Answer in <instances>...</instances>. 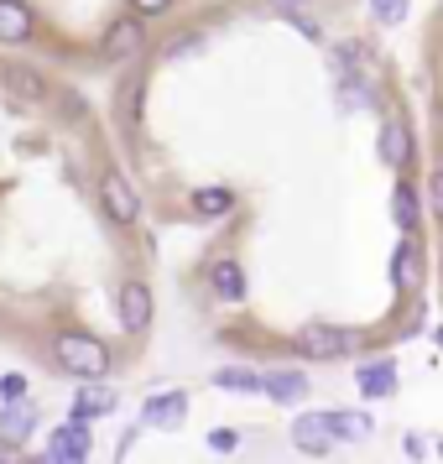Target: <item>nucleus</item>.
<instances>
[{
    "label": "nucleus",
    "instance_id": "obj_1",
    "mask_svg": "<svg viewBox=\"0 0 443 464\" xmlns=\"http://www.w3.org/2000/svg\"><path fill=\"white\" fill-rule=\"evenodd\" d=\"M53 365L73 381H105L115 371V355H110L105 344L94 334H79V329H68V334L53 339Z\"/></svg>",
    "mask_w": 443,
    "mask_h": 464
},
{
    "label": "nucleus",
    "instance_id": "obj_2",
    "mask_svg": "<svg viewBox=\"0 0 443 464\" xmlns=\"http://www.w3.org/2000/svg\"><path fill=\"white\" fill-rule=\"evenodd\" d=\"M293 350L303 360H344L360 350V334L355 329H339V324H329V318H308L303 329H297Z\"/></svg>",
    "mask_w": 443,
    "mask_h": 464
},
{
    "label": "nucleus",
    "instance_id": "obj_3",
    "mask_svg": "<svg viewBox=\"0 0 443 464\" xmlns=\"http://www.w3.org/2000/svg\"><path fill=\"white\" fill-rule=\"evenodd\" d=\"M100 204H105V214L115 225H136L141 219V193H136V183L120 168L100 172Z\"/></svg>",
    "mask_w": 443,
    "mask_h": 464
},
{
    "label": "nucleus",
    "instance_id": "obj_4",
    "mask_svg": "<svg viewBox=\"0 0 443 464\" xmlns=\"http://www.w3.org/2000/svg\"><path fill=\"white\" fill-rule=\"evenodd\" d=\"M141 47H147V22H141V16H115V22L105 26V37H100V58H105V63H126Z\"/></svg>",
    "mask_w": 443,
    "mask_h": 464
},
{
    "label": "nucleus",
    "instance_id": "obj_5",
    "mask_svg": "<svg viewBox=\"0 0 443 464\" xmlns=\"http://www.w3.org/2000/svg\"><path fill=\"white\" fill-rule=\"evenodd\" d=\"M94 454V433H89V422H63L43 449V464H89Z\"/></svg>",
    "mask_w": 443,
    "mask_h": 464
},
{
    "label": "nucleus",
    "instance_id": "obj_6",
    "mask_svg": "<svg viewBox=\"0 0 443 464\" xmlns=\"http://www.w3.org/2000/svg\"><path fill=\"white\" fill-rule=\"evenodd\" d=\"M151 314H157L151 287L141 282V276H126V282H120V329H126V334H147Z\"/></svg>",
    "mask_w": 443,
    "mask_h": 464
},
{
    "label": "nucleus",
    "instance_id": "obj_7",
    "mask_svg": "<svg viewBox=\"0 0 443 464\" xmlns=\"http://www.w3.org/2000/svg\"><path fill=\"white\" fill-rule=\"evenodd\" d=\"M183 418H188V392H183V386L151 392L147 407H141V428H162V433H172V428H183Z\"/></svg>",
    "mask_w": 443,
    "mask_h": 464
},
{
    "label": "nucleus",
    "instance_id": "obj_8",
    "mask_svg": "<svg viewBox=\"0 0 443 464\" xmlns=\"http://www.w3.org/2000/svg\"><path fill=\"white\" fill-rule=\"evenodd\" d=\"M293 449L323 459V454L334 449V422H329V412H297L293 418Z\"/></svg>",
    "mask_w": 443,
    "mask_h": 464
},
{
    "label": "nucleus",
    "instance_id": "obj_9",
    "mask_svg": "<svg viewBox=\"0 0 443 464\" xmlns=\"http://www.w3.org/2000/svg\"><path fill=\"white\" fill-rule=\"evenodd\" d=\"M261 376H266V392H261V397H272L276 407H297V401L313 397V381H308V371L282 365V371H261Z\"/></svg>",
    "mask_w": 443,
    "mask_h": 464
},
{
    "label": "nucleus",
    "instance_id": "obj_10",
    "mask_svg": "<svg viewBox=\"0 0 443 464\" xmlns=\"http://www.w3.org/2000/svg\"><path fill=\"white\" fill-rule=\"evenodd\" d=\"M380 162L391 172H401L412 162V130H407L401 115H386V121H380Z\"/></svg>",
    "mask_w": 443,
    "mask_h": 464
},
{
    "label": "nucleus",
    "instance_id": "obj_11",
    "mask_svg": "<svg viewBox=\"0 0 443 464\" xmlns=\"http://www.w3.org/2000/svg\"><path fill=\"white\" fill-rule=\"evenodd\" d=\"M115 412V392H110L105 381H84L79 392H73V407H68V422H94Z\"/></svg>",
    "mask_w": 443,
    "mask_h": 464
},
{
    "label": "nucleus",
    "instance_id": "obj_12",
    "mask_svg": "<svg viewBox=\"0 0 443 464\" xmlns=\"http://www.w3.org/2000/svg\"><path fill=\"white\" fill-rule=\"evenodd\" d=\"M32 32H37L32 5H26V0H0V43L22 47V43H32Z\"/></svg>",
    "mask_w": 443,
    "mask_h": 464
},
{
    "label": "nucleus",
    "instance_id": "obj_13",
    "mask_svg": "<svg viewBox=\"0 0 443 464\" xmlns=\"http://www.w3.org/2000/svg\"><path fill=\"white\" fill-rule=\"evenodd\" d=\"M209 386L230 392V397H261L266 392V376L255 365H219V371H209Z\"/></svg>",
    "mask_w": 443,
    "mask_h": 464
},
{
    "label": "nucleus",
    "instance_id": "obj_14",
    "mask_svg": "<svg viewBox=\"0 0 443 464\" xmlns=\"http://www.w3.org/2000/svg\"><path fill=\"white\" fill-rule=\"evenodd\" d=\"M391 282H397V293H418L422 287V246L412 235H401L397 256H391Z\"/></svg>",
    "mask_w": 443,
    "mask_h": 464
},
{
    "label": "nucleus",
    "instance_id": "obj_15",
    "mask_svg": "<svg viewBox=\"0 0 443 464\" xmlns=\"http://www.w3.org/2000/svg\"><path fill=\"white\" fill-rule=\"evenodd\" d=\"M5 94H11L16 105H47V79L37 73V68L11 63L5 68Z\"/></svg>",
    "mask_w": 443,
    "mask_h": 464
},
{
    "label": "nucleus",
    "instance_id": "obj_16",
    "mask_svg": "<svg viewBox=\"0 0 443 464\" xmlns=\"http://www.w3.org/2000/svg\"><path fill=\"white\" fill-rule=\"evenodd\" d=\"M355 381H360V397L365 401L391 397V392H397V360H365L355 371Z\"/></svg>",
    "mask_w": 443,
    "mask_h": 464
},
{
    "label": "nucleus",
    "instance_id": "obj_17",
    "mask_svg": "<svg viewBox=\"0 0 443 464\" xmlns=\"http://www.w3.org/2000/svg\"><path fill=\"white\" fill-rule=\"evenodd\" d=\"M209 287H214V297H225V303H240L246 297V266L240 261H214L209 266Z\"/></svg>",
    "mask_w": 443,
    "mask_h": 464
},
{
    "label": "nucleus",
    "instance_id": "obj_18",
    "mask_svg": "<svg viewBox=\"0 0 443 464\" xmlns=\"http://www.w3.org/2000/svg\"><path fill=\"white\" fill-rule=\"evenodd\" d=\"M329 422H334V439L339 443H365L371 433H376L371 412H360V407H334V412H329Z\"/></svg>",
    "mask_w": 443,
    "mask_h": 464
},
{
    "label": "nucleus",
    "instance_id": "obj_19",
    "mask_svg": "<svg viewBox=\"0 0 443 464\" xmlns=\"http://www.w3.org/2000/svg\"><path fill=\"white\" fill-rule=\"evenodd\" d=\"M32 428H37V407H32V401H22V407H0V439L5 443H22Z\"/></svg>",
    "mask_w": 443,
    "mask_h": 464
},
{
    "label": "nucleus",
    "instance_id": "obj_20",
    "mask_svg": "<svg viewBox=\"0 0 443 464\" xmlns=\"http://www.w3.org/2000/svg\"><path fill=\"white\" fill-rule=\"evenodd\" d=\"M193 214H204V219H219V214L235 209V193L230 188H193Z\"/></svg>",
    "mask_w": 443,
    "mask_h": 464
},
{
    "label": "nucleus",
    "instance_id": "obj_21",
    "mask_svg": "<svg viewBox=\"0 0 443 464\" xmlns=\"http://www.w3.org/2000/svg\"><path fill=\"white\" fill-rule=\"evenodd\" d=\"M391 219H397V230H401V235H412V230H418L422 209H418V193L407 188V183H401V188L391 193Z\"/></svg>",
    "mask_w": 443,
    "mask_h": 464
},
{
    "label": "nucleus",
    "instance_id": "obj_22",
    "mask_svg": "<svg viewBox=\"0 0 443 464\" xmlns=\"http://www.w3.org/2000/svg\"><path fill=\"white\" fill-rule=\"evenodd\" d=\"M339 100H344V110H365L371 105V84L355 79V73H339Z\"/></svg>",
    "mask_w": 443,
    "mask_h": 464
},
{
    "label": "nucleus",
    "instance_id": "obj_23",
    "mask_svg": "<svg viewBox=\"0 0 443 464\" xmlns=\"http://www.w3.org/2000/svg\"><path fill=\"white\" fill-rule=\"evenodd\" d=\"M22 401H32L26 397V376L22 371H5L0 376V407H22Z\"/></svg>",
    "mask_w": 443,
    "mask_h": 464
},
{
    "label": "nucleus",
    "instance_id": "obj_24",
    "mask_svg": "<svg viewBox=\"0 0 443 464\" xmlns=\"http://www.w3.org/2000/svg\"><path fill=\"white\" fill-rule=\"evenodd\" d=\"M371 16L386 26H397V22H407V0H371Z\"/></svg>",
    "mask_w": 443,
    "mask_h": 464
},
{
    "label": "nucleus",
    "instance_id": "obj_25",
    "mask_svg": "<svg viewBox=\"0 0 443 464\" xmlns=\"http://www.w3.org/2000/svg\"><path fill=\"white\" fill-rule=\"evenodd\" d=\"M209 449H214V454H235V449H240V428H214Z\"/></svg>",
    "mask_w": 443,
    "mask_h": 464
},
{
    "label": "nucleus",
    "instance_id": "obj_26",
    "mask_svg": "<svg viewBox=\"0 0 443 464\" xmlns=\"http://www.w3.org/2000/svg\"><path fill=\"white\" fill-rule=\"evenodd\" d=\"M428 209H433V219L443 225V168L428 178Z\"/></svg>",
    "mask_w": 443,
    "mask_h": 464
},
{
    "label": "nucleus",
    "instance_id": "obj_27",
    "mask_svg": "<svg viewBox=\"0 0 443 464\" xmlns=\"http://www.w3.org/2000/svg\"><path fill=\"white\" fill-rule=\"evenodd\" d=\"M168 5H172V0H130V16H141V22H147V16H162Z\"/></svg>",
    "mask_w": 443,
    "mask_h": 464
},
{
    "label": "nucleus",
    "instance_id": "obj_28",
    "mask_svg": "<svg viewBox=\"0 0 443 464\" xmlns=\"http://www.w3.org/2000/svg\"><path fill=\"white\" fill-rule=\"evenodd\" d=\"M0 464H37V459L26 454L22 443H5V439H0Z\"/></svg>",
    "mask_w": 443,
    "mask_h": 464
},
{
    "label": "nucleus",
    "instance_id": "obj_29",
    "mask_svg": "<svg viewBox=\"0 0 443 464\" xmlns=\"http://www.w3.org/2000/svg\"><path fill=\"white\" fill-rule=\"evenodd\" d=\"M136 439H141V428H126V433H120V443H115V464H126V454L136 449Z\"/></svg>",
    "mask_w": 443,
    "mask_h": 464
},
{
    "label": "nucleus",
    "instance_id": "obj_30",
    "mask_svg": "<svg viewBox=\"0 0 443 464\" xmlns=\"http://www.w3.org/2000/svg\"><path fill=\"white\" fill-rule=\"evenodd\" d=\"M204 43V37H198V32H193V37H178V43H168V58H178V53H193V47Z\"/></svg>",
    "mask_w": 443,
    "mask_h": 464
},
{
    "label": "nucleus",
    "instance_id": "obj_31",
    "mask_svg": "<svg viewBox=\"0 0 443 464\" xmlns=\"http://www.w3.org/2000/svg\"><path fill=\"white\" fill-rule=\"evenodd\" d=\"M401 449H407V454H412V459H422V454H428V443H422L418 433H407V439H401Z\"/></svg>",
    "mask_w": 443,
    "mask_h": 464
}]
</instances>
